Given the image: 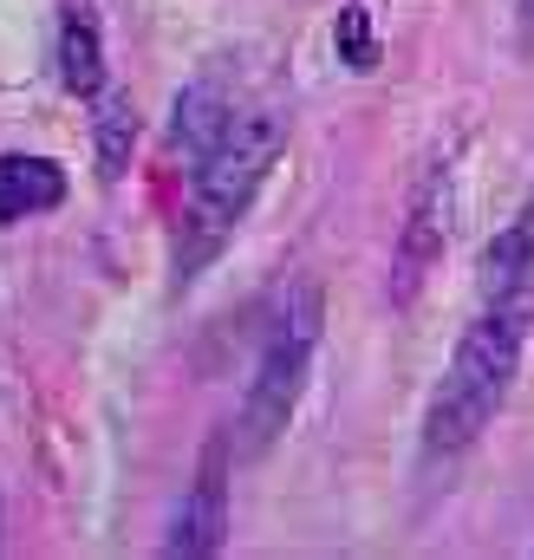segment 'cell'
Wrapping results in <instances>:
<instances>
[{
  "label": "cell",
  "mask_w": 534,
  "mask_h": 560,
  "mask_svg": "<svg viewBox=\"0 0 534 560\" xmlns=\"http://www.w3.org/2000/svg\"><path fill=\"white\" fill-rule=\"evenodd\" d=\"M534 332V280L522 287H502V293H483L476 319L463 326L437 392H430V411H423V456L430 463H456L483 443V430L502 418L509 392H515V372H522V352H529Z\"/></svg>",
  "instance_id": "6da1fadb"
},
{
  "label": "cell",
  "mask_w": 534,
  "mask_h": 560,
  "mask_svg": "<svg viewBox=\"0 0 534 560\" xmlns=\"http://www.w3.org/2000/svg\"><path fill=\"white\" fill-rule=\"evenodd\" d=\"M280 150H287V112L280 105H235L216 150L189 170V202L176 222V287H189L229 248V235L242 229L262 183L274 176Z\"/></svg>",
  "instance_id": "7a4b0ae2"
},
{
  "label": "cell",
  "mask_w": 534,
  "mask_h": 560,
  "mask_svg": "<svg viewBox=\"0 0 534 560\" xmlns=\"http://www.w3.org/2000/svg\"><path fill=\"white\" fill-rule=\"evenodd\" d=\"M320 332H326V293H320V280H300L280 300L262 359H255V378H248V398L235 418V456H267L287 436L300 392H306V372H313V352H320Z\"/></svg>",
  "instance_id": "3957f363"
},
{
  "label": "cell",
  "mask_w": 534,
  "mask_h": 560,
  "mask_svg": "<svg viewBox=\"0 0 534 560\" xmlns=\"http://www.w3.org/2000/svg\"><path fill=\"white\" fill-rule=\"evenodd\" d=\"M450 222H456V176H450V156H437V163L417 176L410 202H404V229H398V248H392L385 300H392L398 313L417 306L423 280L437 275V261H443V248H450Z\"/></svg>",
  "instance_id": "277c9868"
},
{
  "label": "cell",
  "mask_w": 534,
  "mask_h": 560,
  "mask_svg": "<svg viewBox=\"0 0 534 560\" xmlns=\"http://www.w3.org/2000/svg\"><path fill=\"white\" fill-rule=\"evenodd\" d=\"M229 450H235V436H216L202 450V469H196V482L170 522V541H163L170 560H209L229 541Z\"/></svg>",
  "instance_id": "5b68a950"
},
{
  "label": "cell",
  "mask_w": 534,
  "mask_h": 560,
  "mask_svg": "<svg viewBox=\"0 0 534 560\" xmlns=\"http://www.w3.org/2000/svg\"><path fill=\"white\" fill-rule=\"evenodd\" d=\"M229 118H235V98H229V85L209 72V79H196V85H183V98H176V112H170V163L189 176L216 138L229 131Z\"/></svg>",
  "instance_id": "8992f818"
},
{
  "label": "cell",
  "mask_w": 534,
  "mask_h": 560,
  "mask_svg": "<svg viewBox=\"0 0 534 560\" xmlns=\"http://www.w3.org/2000/svg\"><path fill=\"white\" fill-rule=\"evenodd\" d=\"M66 170L53 156H33V150H0V222H33V215H53L66 202Z\"/></svg>",
  "instance_id": "52a82bcc"
},
{
  "label": "cell",
  "mask_w": 534,
  "mask_h": 560,
  "mask_svg": "<svg viewBox=\"0 0 534 560\" xmlns=\"http://www.w3.org/2000/svg\"><path fill=\"white\" fill-rule=\"evenodd\" d=\"M59 85L85 105L105 92V39H98L92 0H66V13H59Z\"/></svg>",
  "instance_id": "ba28073f"
},
{
  "label": "cell",
  "mask_w": 534,
  "mask_h": 560,
  "mask_svg": "<svg viewBox=\"0 0 534 560\" xmlns=\"http://www.w3.org/2000/svg\"><path fill=\"white\" fill-rule=\"evenodd\" d=\"M92 105H98V112H92V156H98V176H105V183H125V170H131V156H137V131H143L131 92L105 85Z\"/></svg>",
  "instance_id": "9c48e42d"
},
{
  "label": "cell",
  "mask_w": 534,
  "mask_h": 560,
  "mask_svg": "<svg viewBox=\"0 0 534 560\" xmlns=\"http://www.w3.org/2000/svg\"><path fill=\"white\" fill-rule=\"evenodd\" d=\"M522 280H534V189L483 248V293H502V287H522Z\"/></svg>",
  "instance_id": "30bf717a"
},
{
  "label": "cell",
  "mask_w": 534,
  "mask_h": 560,
  "mask_svg": "<svg viewBox=\"0 0 534 560\" xmlns=\"http://www.w3.org/2000/svg\"><path fill=\"white\" fill-rule=\"evenodd\" d=\"M333 46L352 72H372L379 66V33H372V7L365 0H346L339 20H333Z\"/></svg>",
  "instance_id": "8fae6325"
}]
</instances>
